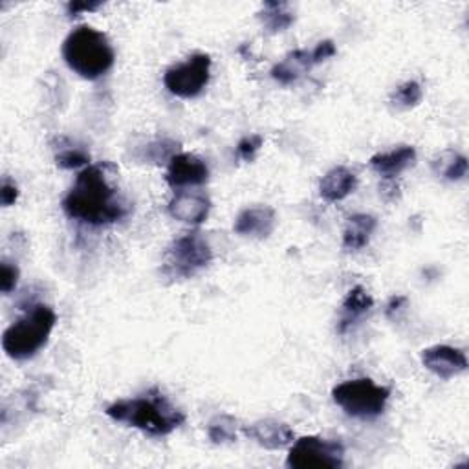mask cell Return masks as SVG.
I'll use <instances>...</instances> for the list:
<instances>
[{
    "label": "cell",
    "mask_w": 469,
    "mask_h": 469,
    "mask_svg": "<svg viewBox=\"0 0 469 469\" xmlns=\"http://www.w3.org/2000/svg\"><path fill=\"white\" fill-rule=\"evenodd\" d=\"M63 57L70 70L88 81L103 77L115 61V54L108 37L86 25L77 26L65 39Z\"/></svg>",
    "instance_id": "obj_3"
},
{
    "label": "cell",
    "mask_w": 469,
    "mask_h": 469,
    "mask_svg": "<svg viewBox=\"0 0 469 469\" xmlns=\"http://www.w3.org/2000/svg\"><path fill=\"white\" fill-rule=\"evenodd\" d=\"M416 162V149L411 145H402L389 153H378L369 160L373 171L382 175L385 180H393L407 167H413Z\"/></svg>",
    "instance_id": "obj_15"
},
{
    "label": "cell",
    "mask_w": 469,
    "mask_h": 469,
    "mask_svg": "<svg viewBox=\"0 0 469 469\" xmlns=\"http://www.w3.org/2000/svg\"><path fill=\"white\" fill-rule=\"evenodd\" d=\"M55 164L57 167L61 169H66V171H74V169H79V167H85L90 164V153L85 151L83 147H75V145H66V147H61L55 155Z\"/></svg>",
    "instance_id": "obj_23"
},
{
    "label": "cell",
    "mask_w": 469,
    "mask_h": 469,
    "mask_svg": "<svg viewBox=\"0 0 469 469\" xmlns=\"http://www.w3.org/2000/svg\"><path fill=\"white\" fill-rule=\"evenodd\" d=\"M334 404L352 418L373 420L380 416L391 398V389L376 385L371 378L348 380L332 389Z\"/></svg>",
    "instance_id": "obj_5"
},
{
    "label": "cell",
    "mask_w": 469,
    "mask_h": 469,
    "mask_svg": "<svg viewBox=\"0 0 469 469\" xmlns=\"http://www.w3.org/2000/svg\"><path fill=\"white\" fill-rule=\"evenodd\" d=\"M237 431H239V420L229 414H218L207 425V436L216 445L231 444L237 440Z\"/></svg>",
    "instance_id": "obj_21"
},
{
    "label": "cell",
    "mask_w": 469,
    "mask_h": 469,
    "mask_svg": "<svg viewBox=\"0 0 469 469\" xmlns=\"http://www.w3.org/2000/svg\"><path fill=\"white\" fill-rule=\"evenodd\" d=\"M277 227V213L270 205H254L243 209L234 218L233 231L241 237L268 239Z\"/></svg>",
    "instance_id": "obj_11"
},
{
    "label": "cell",
    "mask_w": 469,
    "mask_h": 469,
    "mask_svg": "<svg viewBox=\"0 0 469 469\" xmlns=\"http://www.w3.org/2000/svg\"><path fill=\"white\" fill-rule=\"evenodd\" d=\"M19 277H21L19 266L14 263L3 261V264H0V290H3V294L6 295L12 294L19 284Z\"/></svg>",
    "instance_id": "obj_24"
},
{
    "label": "cell",
    "mask_w": 469,
    "mask_h": 469,
    "mask_svg": "<svg viewBox=\"0 0 469 469\" xmlns=\"http://www.w3.org/2000/svg\"><path fill=\"white\" fill-rule=\"evenodd\" d=\"M259 19H261L264 30L268 34L275 35V34L288 30L294 25L295 14L290 10V6L286 3H264L263 12L259 14Z\"/></svg>",
    "instance_id": "obj_19"
},
{
    "label": "cell",
    "mask_w": 469,
    "mask_h": 469,
    "mask_svg": "<svg viewBox=\"0 0 469 469\" xmlns=\"http://www.w3.org/2000/svg\"><path fill=\"white\" fill-rule=\"evenodd\" d=\"M380 191H382V198H384L385 202H393V200H396L398 195H400V189H398L396 182H393V180H385V184L380 187Z\"/></svg>",
    "instance_id": "obj_29"
},
{
    "label": "cell",
    "mask_w": 469,
    "mask_h": 469,
    "mask_svg": "<svg viewBox=\"0 0 469 469\" xmlns=\"http://www.w3.org/2000/svg\"><path fill=\"white\" fill-rule=\"evenodd\" d=\"M407 303V299L404 297V295H396V297H393L391 301H389V304H387V315L389 317H393V314L394 312H398L400 310V306L402 304H405Z\"/></svg>",
    "instance_id": "obj_30"
},
{
    "label": "cell",
    "mask_w": 469,
    "mask_h": 469,
    "mask_svg": "<svg viewBox=\"0 0 469 469\" xmlns=\"http://www.w3.org/2000/svg\"><path fill=\"white\" fill-rule=\"evenodd\" d=\"M356 187H358V176L350 169L337 165L323 176V180L319 184V195L323 200L335 204L354 193Z\"/></svg>",
    "instance_id": "obj_14"
},
{
    "label": "cell",
    "mask_w": 469,
    "mask_h": 469,
    "mask_svg": "<svg viewBox=\"0 0 469 469\" xmlns=\"http://www.w3.org/2000/svg\"><path fill=\"white\" fill-rule=\"evenodd\" d=\"M378 225V220L373 215L367 213H356L348 216L346 225L343 229V250L344 252H360L364 250L369 241H371V234L374 233Z\"/></svg>",
    "instance_id": "obj_16"
},
{
    "label": "cell",
    "mask_w": 469,
    "mask_h": 469,
    "mask_svg": "<svg viewBox=\"0 0 469 469\" xmlns=\"http://www.w3.org/2000/svg\"><path fill=\"white\" fill-rule=\"evenodd\" d=\"M209 77L211 57L207 54H193L184 63H178L165 72L164 85L173 95L191 99L204 92Z\"/></svg>",
    "instance_id": "obj_8"
},
{
    "label": "cell",
    "mask_w": 469,
    "mask_h": 469,
    "mask_svg": "<svg viewBox=\"0 0 469 469\" xmlns=\"http://www.w3.org/2000/svg\"><path fill=\"white\" fill-rule=\"evenodd\" d=\"M263 144H264V138L261 135H252V136L243 138L237 145L239 158L244 162H252L255 158V155L259 153V149L263 147Z\"/></svg>",
    "instance_id": "obj_25"
},
{
    "label": "cell",
    "mask_w": 469,
    "mask_h": 469,
    "mask_svg": "<svg viewBox=\"0 0 469 469\" xmlns=\"http://www.w3.org/2000/svg\"><path fill=\"white\" fill-rule=\"evenodd\" d=\"M209 180V167L207 164L189 153H178L169 160L165 182L175 187H189V185H202Z\"/></svg>",
    "instance_id": "obj_10"
},
{
    "label": "cell",
    "mask_w": 469,
    "mask_h": 469,
    "mask_svg": "<svg viewBox=\"0 0 469 469\" xmlns=\"http://www.w3.org/2000/svg\"><path fill=\"white\" fill-rule=\"evenodd\" d=\"M211 211V200L198 191H180L169 202V215L184 224L198 225L207 220Z\"/></svg>",
    "instance_id": "obj_13"
},
{
    "label": "cell",
    "mask_w": 469,
    "mask_h": 469,
    "mask_svg": "<svg viewBox=\"0 0 469 469\" xmlns=\"http://www.w3.org/2000/svg\"><path fill=\"white\" fill-rule=\"evenodd\" d=\"M433 171L440 178L449 182H458L467 175V158L456 151H444L433 160Z\"/></svg>",
    "instance_id": "obj_20"
},
{
    "label": "cell",
    "mask_w": 469,
    "mask_h": 469,
    "mask_svg": "<svg viewBox=\"0 0 469 469\" xmlns=\"http://www.w3.org/2000/svg\"><path fill=\"white\" fill-rule=\"evenodd\" d=\"M373 306H374V299L364 286L352 288L346 294V297L343 299L337 332L344 334L352 324L360 321L365 314H369L373 310Z\"/></svg>",
    "instance_id": "obj_17"
},
{
    "label": "cell",
    "mask_w": 469,
    "mask_h": 469,
    "mask_svg": "<svg viewBox=\"0 0 469 469\" xmlns=\"http://www.w3.org/2000/svg\"><path fill=\"white\" fill-rule=\"evenodd\" d=\"M344 462V445L321 436H303L290 447L286 465L292 469H337Z\"/></svg>",
    "instance_id": "obj_7"
},
{
    "label": "cell",
    "mask_w": 469,
    "mask_h": 469,
    "mask_svg": "<svg viewBox=\"0 0 469 469\" xmlns=\"http://www.w3.org/2000/svg\"><path fill=\"white\" fill-rule=\"evenodd\" d=\"M422 99H424V88L416 81H405L391 95V103L400 110L414 108L416 105H420Z\"/></svg>",
    "instance_id": "obj_22"
},
{
    "label": "cell",
    "mask_w": 469,
    "mask_h": 469,
    "mask_svg": "<svg viewBox=\"0 0 469 469\" xmlns=\"http://www.w3.org/2000/svg\"><path fill=\"white\" fill-rule=\"evenodd\" d=\"M337 54V48L332 41H321L314 50H312V57H314V63L319 65L330 57H334Z\"/></svg>",
    "instance_id": "obj_28"
},
{
    "label": "cell",
    "mask_w": 469,
    "mask_h": 469,
    "mask_svg": "<svg viewBox=\"0 0 469 469\" xmlns=\"http://www.w3.org/2000/svg\"><path fill=\"white\" fill-rule=\"evenodd\" d=\"M112 164H95L85 167L68 195L63 198V211L68 218L99 227L120 222L127 216L129 205L110 184Z\"/></svg>",
    "instance_id": "obj_1"
},
{
    "label": "cell",
    "mask_w": 469,
    "mask_h": 469,
    "mask_svg": "<svg viewBox=\"0 0 469 469\" xmlns=\"http://www.w3.org/2000/svg\"><path fill=\"white\" fill-rule=\"evenodd\" d=\"M213 261V250L198 231L184 233L164 254L162 274L169 279H191Z\"/></svg>",
    "instance_id": "obj_6"
},
{
    "label": "cell",
    "mask_w": 469,
    "mask_h": 469,
    "mask_svg": "<svg viewBox=\"0 0 469 469\" xmlns=\"http://www.w3.org/2000/svg\"><path fill=\"white\" fill-rule=\"evenodd\" d=\"M243 433L257 442L261 447L270 449V451H279L294 444L295 433L294 429L279 420H259L252 425H244Z\"/></svg>",
    "instance_id": "obj_12"
},
{
    "label": "cell",
    "mask_w": 469,
    "mask_h": 469,
    "mask_svg": "<svg viewBox=\"0 0 469 469\" xmlns=\"http://www.w3.org/2000/svg\"><path fill=\"white\" fill-rule=\"evenodd\" d=\"M312 66H315L312 52L308 50H294L281 63L272 68V77L281 85H292L299 77H303Z\"/></svg>",
    "instance_id": "obj_18"
},
{
    "label": "cell",
    "mask_w": 469,
    "mask_h": 469,
    "mask_svg": "<svg viewBox=\"0 0 469 469\" xmlns=\"http://www.w3.org/2000/svg\"><path fill=\"white\" fill-rule=\"evenodd\" d=\"M19 198V187L15 182H12L8 176L3 180V187H0V204L5 207H10Z\"/></svg>",
    "instance_id": "obj_27"
},
{
    "label": "cell",
    "mask_w": 469,
    "mask_h": 469,
    "mask_svg": "<svg viewBox=\"0 0 469 469\" xmlns=\"http://www.w3.org/2000/svg\"><path fill=\"white\" fill-rule=\"evenodd\" d=\"M422 365L436 378L447 382L467 371V358L454 346L434 344L422 350Z\"/></svg>",
    "instance_id": "obj_9"
},
{
    "label": "cell",
    "mask_w": 469,
    "mask_h": 469,
    "mask_svg": "<svg viewBox=\"0 0 469 469\" xmlns=\"http://www.w3.org/2000/svg\"><path fill=\"white\" fill-rule=\"evenodd\" d=\"M103 6L101 0H94V3H86V0H72V3L66 5V12L70 17H77L81 14H92L97 12Z\"/></svg>",
    "instance_id": "obj_26"
},
{
    "label": "cell",
    "mask_w": 469,
    "mask_h": 469,
    "mask_svg": "<svg viewBox=\"0 0 469 469\" xmlns=\"http://www.w3.org/2000/svg\"><path fill=\"white\" fill-rule=\"evenodd\" d=\"M57 323V314L48 304H34L21 319L12 323L3 334V348L15 362L34 358L46 346Z\"/></svg>",
    "instance_id": "obj_4"
},
{
    "label": "cell",
    "mask_w": 469,
    "mask_h": 469,
    "mask_svg": "<svg viewBox=\"0 0 469 469\" xmlns=\"http://www.w3.org/2000/svg\"><path fill=\"white\" fill-rule=\"evenodd\" d=\"M114 422L127 424L149 436H167L185 422V414L158 389L129 400H117L105 409Z\"/></svg>",
    "instance_id": "obj_2"
}]
</instances>
